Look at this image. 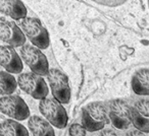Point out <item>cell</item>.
Here are the masks:
<instances>
[{"label":"cell","mask_w":149,"mask_h":136,"mask_svg":"<svg viewBox=\"0 0 149 136\" xmlns=\"http://www.w3.org/2000/svg\"><path fill=\"white\" fill-rule=\"evenodd\" d=\"M0 136H30L29 131L23 124L11 119L0 123Z\"/></svg>","instance_id":"obj_15"},{"label":"cell","mask_w":149,"mask_h":136,"mask_svg":"<svg viewBox=\"0 0 149 136\" xmlns=\"http://www.w3.org/2000/svg\"><path fill=\"white\" fill-rule=\"evenodd\" d=\"M17 87V81L13 74L0 71V95H10Z\"/></svg>","instance_id":"obj_16"},{"label":"cell","mask_w":149,"mask_h":136,"mask_svg":"<svg viewBox=\"0 0 149 136\" xmlns=\"http://www.w3.org/2000/svg\"><path fill=\"white\" fill-rule=\"evenodd\" d=\"M99 136H118L113 130L111 129H104L100 132Z\"/></svg>","instance_id":"obj_18"},{"label":"cell","mask_w":149,"mask_h":136,"mask_svg":"<svg viewBox=\"0 0 149 136\" xmlns=\"http://www.w3.org/2000/svg\"><path fill=\"white\" fill-rule=\"evenodd\" d=\"M132 123L137 130L149 133V101L139 100L132 108Z\"/></svg>","instance_id":"obj_10"},{"label":"cell","mask_w":149,"mask_h":136,"mask_svg":"<svg viewBox=\"0 0 149 136\" xmlns=\"http://www.w3.org/2000/svg\"><path fill=\"white\" fill-rule=\"evenodd\" d=\"M68 136H86V129L82 124L74 123L68 129Z\"/></svg>","instance_id":"obj_17"},{"label":"cell","mask_w":149,"mask_h":136,"mask_svg":"<svg viewBox=\"0 0 149 136\" xmlns=\"http://www.w3.org/2000/svg\"><path fill=\"white\" fill-rule=\"evenodd\" d=\"M148 4H149V1H148Z\"/></svg>","instance_id":"obj_21"},{"label":"cell","mask_w":149,"mask_h":136,"mask_svg":"<svg viewBox=\"0 0 149 136\" xmlns=\"http://www.w3.org/2000/svg\"><path fill=\"white\" fill-rule=\"evenodd\" d=\"M29 130L33 136H55L51 124L40 116H32L28 121Z\"/></svg>","instance_id":"obj_14"},{"label":"cell","mask_w":149,"mask_h":136,"mask_svg":"<svg viewBox=\"0 0 149 136\" xmlns=\"http://www.w3.org/2000/svg\"><path fill=\"white\" fill-rule=\"evenodd\" d=\"M19 25L24 35L38 49L45 50L49 47V35L42 23L35 17H26L19 21Z\"/></svg>","instance_id":"obj_2"},{"label":"cell","mask_w":149,"mask_h":136,"mask_svg":"<svg viewBox=\"0 0 149 136\" xmlns=\"http://www.w3.org/2000/svg\"><path fill=\"white\" fill-rule=\"evenodd\" d=\"M132 89L138 95H149V69H140L134 73L131 80Z\"/></svg>","instance_id":"obj_13"},{"label":"cell","mask_w":149,"mask_h":136,"mask_svg":"<svg viewBox=\"0 0 149 136\" xmlns=\"http://www.w3.org/2000/svg\"><path fill=\"white\" fill-rule=\"evenodd\" d=\"M21 57L33 73L40 76H47L50 70L49 63L40 49L33 45L26 44L21 48Z\"/></svg>","instance_id":"obj_4"},{"label":"cell","mask_w":149,"mask_h":136,"mask_svg":"<svg viewBox=\"0 0 149 136\" xmlns=\"http://www.w3.org/2000/svg\"><path fill=\"white\" fill-rule=\"evenodd\" d=\"M107 123V110L102 103H90L82 111V126L86 131H99L103 129Z\"/></svg>","instance_id":"obj_1"},{"label":"cell","mask_w":149,"mask_h":136,"mask_svg":"<svg viewBox=\"0 0 149 136\" xmlns=\"http://www.w3.org/2000/svg\"><path fill=\"white\" fill-rule=\"evenodd\" d=\"M0 66L8 73H21L23 71V62L17 51L10 46H0Z\"/></svg>","instance_id":"obj_11"},{"label":"cell","mask_w":149,"mask_h":136,"mask_svg":"<svg viewBox=\"0 0 149 136\" xmlns=\"http://www.w3.org/2000/svg\"><path fill=\"white\" fill-rule=\"evenodd\" d=\"M0 112L17 121H24L30 117L29 107L19 95L0 98Z\"/></svg>","instance_id":"obj_8"},{"label":"cell","mask_w":149,"mask_h":136,"mask_svg":"<svg viewBox=\"0 0 149 136\" xmlns=\"http://www.w3.org/2000/svg\"><path fill=\"white\" fill-rule=\"evenodd\" d=\"M126 136H146L143 132L139 131V130H132V131L128 132Z\"/></svg>","instance_id":"obj_19"},{"label":"cell","mask_w":149,"mask_h":136,"mask_svg":"<svg viewBox=\"0 0 149 136\" xmlns=\"http://www.w3.org/2000/svg\"><path fill=\"white\" fill-rule=\"evenodd\" d=\"M107 113L112 125L118 129H128L132 123V108L124 100L110 101Z\"/></svg>","instance_id":"obj_7"},{"label":"cell","mask_w":149,"mask_h":136,"mask_svg":"<svg viewBox=\"0 0 149 136\" xmlns=\"http://www.w3.org/2000/svg\"><path fill=\"white\" fill-rule=\"evenodd\" d=\"M17 85L24 93L40 101L46 99L49 93L43 77L33 72L21 73L17 77Z\"/></svg>","instance_id":"obj_5"},{"label":"cell","mask_w":149,"mask_h":136,"mask_svg":"<svg viewBox=\"0 0 149 136\" xmlns=\"http://www.w3.org/2000/svg\"><path fill=\"white\" fill-rule=\"evenodd\" d=\"M0 41L10 47H23L26 45V36L21 27L13 21L0 23Z\"/></svg>","instance_id":"obj_9"},{"label":"cell","mask_w":149,"mask_h":136,"mask_svg":"<svg viewBox=\"0 0 149 136\" xmlns=\"http://www.w3.org/2000/svg\"><path fill=\"white\" fill-rule=\"evenodd\" d=\"M0 12L17 21L27 17L28 10L19 0H0Z\"/></svg>","instance_id":"obj_12"},{"label":"cell","mask_w":149,"mask_h":136,"mask_svg":"<svg viewBox=\"0 0 149 136\" xmlns=\"http://www.w3.org/2000/svg\"><path fill=\"white\" fill-rule=\"evenodd\" d=\"M39 110L46 121L53 125L54 127L63 129L66 127L68 122V117L65 109L59 102L54 99H46L40 101Z\"/></svg>","instance_id":"obj_3"},{"label":"cell","mask_w":149,"mask_h":136,"mask_svg":"<svg viewBox=\"0 0 149 136\" xmlns=\"http://www.w3.org/2000/svg\"><path fill=\"white\" fill-rule=\"evenodd\" d=\"M97 3H100V4H104V5H118V4H122L123 1H118V2H109V1H97Z\"/></svg>","instance_id":"obj_20"},{"label":"cell","mask_w":149,"mask_h":136,"mask_svg":"<svg viewBox=\"0 0 149 136\" xmlns=\"http://www.w3.org/2000/svg\"><path fill=\"white\" fill-rule=\"evenodd\" d=\"M50 89L54 100L60 104H68L70 101V87L68 78L62 71L56 68L50 69L47 74Z\"/></svg>","instance_id":"obj_6"}]
</instances>
